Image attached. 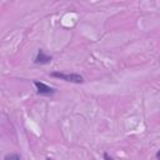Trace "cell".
I'll return each instance as SVG.
<instances>
[{
    "label": "cell",
    "instance_id": "cell-1",
    "mask_svg": "<svg viewBox=\"0 0 160 160\" xmlns=\"http://www.w3.org/2000/svg\"><path fill=\"white\" fill-rule=\"evenodd\" d=\"M50 76L68 81V82H74V84H82L84 82V78L76 72L66 74V72H60V71H52V72H50Z\"/></svg>",
    "mask_w": 160,
    "mask_h": 160
},
{
    "label": "cell",
    "instance_id": "cell-2",
    "mask_svg": "<svg viewBox=\"0 0 160 160\" xmlns=\"http://www.w3.org/2000/svg\"><path fill=\"white\" fill-rule=\"evenodd\" d=\"M34 85H35V88H36V94H38V95L50 96V95H54L55 91H56L54 88H51V86H49V85H46V84H44V82H41V81H38V80L34 81Z\"/></svg>",
    "mask_w": 160,
    "mask_h": 160
},
{
    "label": "cell",
    "instance_id": "cell-3",
    "mask_svg": "<svg viewBox=\"0 0 160 160\" xmlns=\"http://www.w3.org/2000/svg\"><path fill=\"white\" fill-rule=\"evenodd\" d=\"M51 60H52L51 55H46L42 49H39L38 54H36V56L34 59V64H36V65H45V64L51 62Z\"/></svg>",
    "mask_w": 160,
    "mask_h": 160
},
{
    "label": "cell",
    "instance_id": "cell-4",
    "mask_svg": "<svg viewBox=\"0 0 160 160\" xmlns=\"http://www.w3.org/2000/svg\"><path fill=\"white\" fill-rule=\"evenodd\" d=\"M21 156L18 152H9L4 156V160H20Z\"/></svg>",
    "mask_w": 160,
    "mask_h": 160
},
{
    "label": "cell",
    "instance_id": "cell-5",
    "mask_svg": "<svg viewBox=\"0 0 160 160\" xmlns=\"http://www.w3.org/2000/svg\"><path fill=\"white\" fill-rule=\"evenodd\" d=\"M102 156H104V160H114L111 156H109V154H108V152H104V154H102Z\"/></svg>",
    "mask_w": 160,
    "mask_h": 160
},
{
    "label": "cell",
    "instance_id": "cell-6",
    "mask_svg": "<svg viewBox=\"0 0 160 160\" xmlns=\"http://www.w3.org/2000/svg\"><path fill=\"white\" fill-rule=\"evenodd\" d=\"M156 159H160V150L156 152Z\"/></svg>",
    "mask_w": 160,
    "mask_h": 160
},
{
    "label": "cell",
    "instance_id": "cell-7",
    "mask_svg": "<svg viewBox=\"0 0 160 160\" xmlns=\"http://www.w3.org/2000/svg\"><path fill=\"white\" fill-rule=\"evenodd\" d=\"M46 160H52V159L51 158H46Z\"/></svg>",
    "mask_w": 160,
    "mask_h": 160
}]
</instances>
